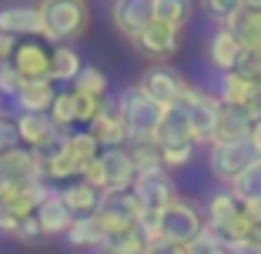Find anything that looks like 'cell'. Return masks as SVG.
<instances>
[{"label": "cell", "instance_id": "45", "mask_svg": "<svg viewBox=\"0 0 261 254\" xmlns=\"http://www.w3.org/2000/svg\"><path fill=\"white\" fill-rule=\"evenodd\" d=\"M245 110H248V114L254 117V121H261V87L254 91V97H251V100L245 104Z\"/></svg>", "mask_w": 261, "mask_h": 254}, {"label": "cell", "instance_id": "19", "mask_svg": "<svg viewBox=\"0 0 261 254\" xmlns=\"http://www.w3.org/2000/svg\"><path fill=\"white\" fill-rule=\"evenodd\" d=\"M10 64L23 74V80H44L50 77V47L40 40H17Z\"/></svg>", "mask_w": 261, "mask_h": 254}, {"label": "cell", "instance_id": "6", "mask_svg": "<svg viewBox=\"0 0 261 254\" xmlns=\"http://www.w3.org/2000/svg\"><path fill=\"white\" fill-rule=\"evenodd\" d=\"M204 228H207L204 208H198V204H191V201H185V197L171 201L168 208L158 211V238L171 241V244L188 247Z\"/></svg>", "mask_w": 261, "mask_h": 254}, {"label": "cell", "instance_id": "49", "mask_svg": "<svg viewBox=\"0 0 261 254\" xmlns=\"http://www.w3.org/2000/svg\"><path fill=\"white\" fill-rule=\"evenodd\" d=\"M104 254H127V251H104Z\"/></svg>", "mask_w": 261, "mask_h": 254}, {"label": "cell", "instance_id": "10", "mask_svg": "<svg viewBox=\"0 0 261 254\" xmlns=\"http://www.w3.org/2000/svg\"><path fill=\"white\" fill-rule=\"evenodd\" d=\"M130 47H134L141 57H147L151 64L171 61V57L181 50V27H174V23H164V20H158V17H154L144 31L130 40Z\"/></svg>", "mask_w": 261, "mask_h": 254}, {"label": "cell", "instance_id": "43", "mask_svg": "<svg viewBox=\"0 0 261 254\" xmlns=\"http://www.w3.org/2000/svg\"><path fill=\"white\" fill-rule=\"evenodd\" d=\"M144 254H188L185 244H171V241H151L144 247Z\"/></svg>", "mask_w": 261, "mask_h": 254}, {"label": "cell", "instance_id": "24", "mask_svg": "<svg viewBox=\"0 0 261 254\" xmlns=\"http://www.w3.org/2000/svg\"><path fill=\"white\" fill-rule=\"evenodd\" d=\"M61 187V197L67 201V208L74 211L77 217H87V214H97L100 201H104V191L94 184H87L84 177H74L67 184H57Z\"/></svg>", "mask_w": 261, "mask_h": 254}, {"label": "cell", "instance_id": "41", "mask_svg": "<svg viewBox=\"0 0 261 254\" xmlns=\"http://www.w3.org/2000/svg\"><path fill=\"white\" fill-rule=\"evenodd\" d=\"M238 70H241V74H248V77H254V80H261V50H245Z\"/></svg>", "mask_w": 261, "mask_h": 254}, {"label": "cell", "instance_id": "23", "mask_svg": "<svg viewBox=\"0 0 261 254\" xmlns=\"http://www.w3.org/2000/svg\"><path fill=\"white\" fill-rule=\"evenodd\" d=\"M64 241H67L70 247H81V251H97L104 254L108 251V234H104V228H100L97 214H87V217H74V224H70V231L64 234Z\"/></svg>", "mask_w": 261, "mask_h": 254}, {"label": "cell", "instance_id": "8", "mask_svg": "<svg viewBox=\"0 0 261 254\" xmlns=\"http://www.w3.org/2000/svg\"><path fill=\"white\" fill-rule=\"evenodd\" d=\"M144 211L147 208L141 204V197L134 191H111L100 201L97 221H100V228H104V234H108V241H114V238H121V234L134 231L141 224V217H144Z\"/></svg>", "mask_w": 261, "mask_h": 254}, {"label": "cell", "instance_id": "27", "mask_svg": "<svg viewBox=\"0 0 261 254\" xmlns=\"http://www.w3.org/2000/svg\"><path fill=\"white\" fill-rule=\"evenodd\" d=\"M224 27H231V34L241 40L245 50H261V10L258 7H245L231 17Z\"/></svg>", "mask_w": 261, "mask_h": 254}, {"label": "cell", "instance_id": "48", "mask_svg": "<svg viewBox=\"0 0 261 254\" xmlns=\"http://www.w3.org/2000/svg\"><path fill=\"white\" fill-rule=\"evenodd\" d=\"M245 7H258L261 10V0H245Z\"/></svg>", "mask_w": 261, "mask_h": 254}, {"label": "cell", "instance_id": "21", "mask_svg": "<svg viewBox=\"0 0 261 254\" xmlns=\"http://www.w3.org/2000/svg\"><path fill=\"white\" fill-rule=\"evenodd\" d=\"M215 87L211 91L221 97V104H234V107H245L248 100L254 97V91L261 87V80L248 77L241 70H228V74H215Z\"/></svg>", "mask_w": 261, "mask_h": 254}, {"label": "cell", "instance_id": "5", "mask_svg": "<svg viewBox=\"0 0 261 254\" xmlns=\"http://www.w3.org/2000/svg\"><path fill=\"white\" fill-rule=\"evenodd\" d=\"M258 147H254L251 137L245 140H215V144H207V174L215 177L218 184L231 187L258 161Z\"/></svg>", "mask_w": 261, "mask_h": 254}, {"label": "cell", "instance_id": "33", "mask_svg": "<svg viewBox=\"0 0 261 254\" xmlns=\"http://www.w3.org/2000/svg\"><path fill=\"white\" fill-rule=\"evenodd\" d=\"M198 7L218 27V23H228L238 10H245V0H198Z\"/></svg>", "mask_w": 261, "mask_h": 254}, {"label": "cell", "instance_id": "20", "mask_svg": "<svg viewBox=\"0 0 261 254\" xmlns=\"http://www.w3.org/2000/svg\"><path fill=\"white\" fill-rule=\"evenodd\" d=\"M54 97H57V80H50V77L23 80V87L14 97V107H17V114H47Z\"/></svg>", "mask_w": 261, "mask_h": 254}, {"label": "cell", "instance_id": "38", "mask_svg": "<svg viewBox=\"0 0 261 254\" xmlns=\"http://www.w3.org/2000/svg\"><path fill=\"white\" fill-rule=\"evenodd\" d=\"M20 87H23V74H20V70H17L10 61H7V64H0V94L14 100Z\"/></svg>", "mask_w": 261, "mask_h": 254}, {"label": "cell", "instance_id": "12", "mask_svg": "<svg viewBox=\"0 0 261 254\" xmlns=\"http://www.w3.org/2000/svg\"><path fill=\"white\" fill-rule=\"evenodd\" d=\"M17 131H20V144L37 154H50L67 137V131L57 127L50 114H17Z\"/></svg>", "mask_w": 261, "mask_h": 254}, {"label": "cell", "instance_id": "16", "mask_svg": "<svg viewBox=\"0 0 261 254\" xmlns=\"http://www.w3.org/2000/svg\"><path fill=\"white\" fill-rule=\"evenodd\" d=\"M0 31L10 37H40L44 40V17L37 4H7L0 7Z\"/></svg>", "mask_w": 261, "mask_h": 254}, {"label": "cell", "instance_id": "50", "mask_svg": "<svg viewBox=\"0 0 261 254\" xmlns=\"http://www.w3.org/2000/svg\"><path fill=\"white\" fill-rule=\"evenodd\" d=\"M0 114H4V110H0Z\"/></svg>", "mask_w": 261, "mask_h": 254}, {"label": "cell", "instance_id": "42", "mask_svg": "<svg viewBox=\"0 0 261 254\" xmlns=\"http://www.w3.org/2000/svg\"><path fill=\"white\" fill-rule=\"evenodd\" d=\"M20 221H23V217H17L14 211H7L4 204H0V234H4V238H17Z\"/></svg>", "mask_w": 261, "mask_h": 254}, {"label": "cell", "instance_id": "36", "mask_svg": "<svg viewBox=\"0 0 261 254\" xmlns=\"http://www.w3.org/2000/svg\"><path fill=\"white\" fill-rule=\"evenodd\" d=\"M201 144H177V147H161V157H164V167L168 171H185L188 164L194 161V151Z\"/></svg>", "mask_w": 261, "mask_h": 254}, {"label": "cell", "instance_id": "17", "mask_svg": "<svg viewBox=\"0 0 261 254\" xmlns=\"http://www.w3.org/2000/svg\"><path fill=\"white\" fill-rule=\"evenodd\" d=\"M74 211L67 208V201L61 197V187L50 184V191L44 194V201H40V208H37V221L40 228H44L47 238H64V234L70 231V224H74Z\"/></svg>", "mask_w": 261, "mask_h": 254}, {"label": "cell", "instance_id": "2", "mask_svg": "<svg viewBox=\"0 0 261 254\" xmlns=\"http://www.w3.org/2000/svg\"><path fill=\"white\" fill-rule=\"evenodd\" d=\"M44 17V40L50 44H74L91 27V4L87 0H37Z\"/></svg>", "mask_w": 261, "mask_h": 254}, {"label": "cell", "instance_id": "22", "mask_svg": "<svg viewBox=\"0 0 261 254\" xmlns=\"http://www.w3.org/2000/svg\"><path fill=\"white\" fill-rule=\"evenodd\" d=\"M154 144L158 147H177V144H198L194 140V131H191V121H188V110L185 107H168L164 121L158 124L154 131Z\"/></svg>", "mask_w": 261, "mask_h": 254}, {"label": "cell", "instance_id": "28", "mask_svg": "<svg viewBox=\"0 0 261 254\" xmlns=\"http://www.w3.org/2000/svg\"><path fill=\"white\" fill-rule=\"evenodd\" d=\"M238 208H241V197L231 191V187H224V184H218L215 191L204 197V217H207V224H211V228L224 224Z\"/></svg>", "mask_w": 261, "mask_h": 254}, {"label": "cell", "instance_id": "7", "mask_svg": "<svg viewBox=\"0 0 261 254\" xmlns=\"http://www.w3.org/2000/svg\"><path fill=\"white\" fill-rule=\"evenodd\" d=\"M177 107L188 110V121H191L194 140L201 147H207L211 140L218 137V117H221V97L215 91H207L204 84H188L185 97Z\"/></svg>", "mask_w": 261, "mask_h": 254}, {"label": "cell", "instance_id": "1", "mask_svg": "<svg viewBox=\"0 0 261 254\" xmlns=\"http://www.w3.org/2000/svg\"><path fill=\"white\" fill-rule=\"evenodd\" d=\"M104 151L100 140L91 134V127L84 131H67L61 147H54L50 154H44V171H47V181L50 184H67L74 177H81L91 161H97V154Z\"/></svg>", "mask_w": 261, "mask_h": 254}, {"label": "cell", "instance_id": "46", "mask_svg": "<svg viewBox=\"0 0 261 254\" xmlns=\"http://www.w3.org/2000/svg\"><path fill=\"white\" fill-rule=\"evenodd\" d=\"M248 244H251V254H261V224H254L251 238H248Z\"/></svg>", "mask_w": 261, "mask_h": 254}, {"label": "cell", "instance_id": "30", "mask_svg": "<svg viewBox=\"0 0 261 254\" xmlns=\"http://www.w3.org/2000/svg\"><path fill=\"white\" fill-rule=\"evenodd\" d=\"M154 17L185 31L194 17V0H154Z\"/></svg>", "mask_w": 261, "mask_h": 254}, {"label": "cell", "instance_id": "34", "mask_svg": "<svg viewBox=\"0 0 261 254\" xmlns=\"http://www.w3.org/2000/svg\"><path fill=\"white\" fill-rule=\"evenodd\" d=\"M231 191L238 194L241 201H261V157L231 184Z\"/></svg>", "mask_w": 261, "mask_h": 254}, {"label": "cell", "instance_id": "3", "mask_svg": "<svg viewBox=\"0 0 261 254\" xmlns=\"http://www.w3.org/2000/svg\"><path fill=\"white\" fill-rule=\"evenodd\" d=\"M117 107H121L124 121H127L130 140H154L158 124H161L164 114H168V107H164L161 100H154L141 84H130L124 94H117Z\"/></svg>", "mask_w": 261, "mask_h": 254}, {"label": "cell", "instance_id": "18", "mask_svg": "<svg viewBox=\"0 0 261 254\" xmlns=\"http://www.w3.org/2000/svg\"><path fill=\"white\" fill-rule=\"evenodd\" d=\"M91 134L100 140V147H124L130 140V131H127V121H124L117 100H104L100 114L91 121Z\"/></svg>", "mask_w": 261, "mask_h": 254}, {"label": "cell", "instance_id": "31", "mask_svg": "<svg viewBox=\"0 0 261 254\" xmlns=\"http://www.w3.org/2000/svg\"><path fill=\"white\" fill-rule=\"evenodd\" d=\"M50 121L57 124V127H64V131H70V127H77V94H74V87L70 91H57V97H54V104H50Z\"/></svg>", "mask_w": 261, "mask_h": 254}, {"label": "cell", "instance_id": "47", "mask_svg": "<svg viewBox=\"0 0 261 254\" xmlns=\"http://www.w3.org/2000/svg\"><path fill=\"white\" fill-rule=\"evenodd\" d=\"M251 140H254V147H258V154H261V121H254V131H251Z\"/></svg>", "mask_w": 261, "mask_h": 254}, {"label": "cell", "instance_id": "26", "mask_svg": "<svg viewBox=\"0 0 261 254\" xmlns=\"http://www.w3.org/2000/svg\"><path fill=\"white\" fill-rule=\"evenodd\" d=\"M81 70H84V57L77 54L74 44H54L50 47V80L74 84Z\"/></svg>", "mask_w": 261, "mask_h": 254}, {"label": "cell", "instance_id": "44", "mask_svg": "<svg viewBox=\"0 0 261 254\" xmlns=\"http://www.w3.org/2000/svg\"><path fill=\"white\" fill-rule=\"evenodd\" d=\"M14 47H17V37H10V34L0 31V64H7L10 57H14Z\"/></svg>", "mask_w": 261, "mask_h": 254}, {"label": "cell", "instance_id": "4", "mask_svg": "<svg viewBox=\"0 0 261 254\" xmlns=\"http://www.w3.org/2000/svg\"><path fill=\"white\" fill-rule=\"evenodd\" d=\"M87 184L100 187L104 194L111 191H130L134 181H138V167H134V157H130L127 144L124 147H104L97 154V161H91V167L81 174Z\"/></svg>", "mask_w": 261, "mask_h": 254}, {"label": "cell", "instance_id": "32", "mask_svg": "<svg viewBox=\"0 0 261 254\" xmlns=\"http://www.w3.org/2000/svg\"><path fill=\"white\" fill-rule=\"evenodd\" d=\"M74 91H84V94H97V97H108V87H111V80H108V74L100 67H91V64H84V70L77 74V80L74 84Z\"/></svg>", "mask_w": 261, "mask_h": 254}, {"label": "cell", "instance_id": "25", "mask_svg": "<svg viewBox=\"0 0 261 254\" xmlns=\"http://www.w3.org/2000/svg\"><path fill=\"white\" fill-rule=\"evenodd\" d=\"M254 131V117L245 107L234 104H221V117H218V137L215 140H245ZM211 140V144H215Z\"/></svg>", "mask_w": 261, "mask_h": 254}, {"label": "cell", "instance_id": "37", "mask_svg": "<svg viewBox=\"0 0 261 254\" xmlns=\"http://www.w3.org/2000/svg\"><path fill=\"white\" fill-rule=\"evenodd\" d=\"M74 94H77V121L84 124V127H91V121L100 114V107H104V100H108V97L84 94V91H74Z\"/></svg>", "mask_w": 261, "mask_h": 254}, {"label": "cell", "instance_id": "9", "mask_svg": "<svg viewBox=\"0 0 261 254\" xmlns=\"http://www.w3.org/2000/svg\"><path fill=\"white\" fill-rule=\"evenodd\" d=\"M44 154L31 147H10L0 154V187H20V184H44Z\"/></svg>", "mask_w": 261, "mask_h": 254}, {"label": "cell", "instance_id": "11", "mask_svg": "<svg viewBox=\"0 0 261 254\" xmlns=\"http://www.w3.org/2000/svg\"><path fill=\"white\" fill-rule=\"evenodd\" d=\"M138 84L144 87L154 100H161L164 107H174V104H181V97H185V91H188L191 80H188L181 70H174L168 61H161V64L144 67V74H141Z\"/></svg>", "mask_w": 261, "mask_h": 254}, {"label": "cell", "instance_id": "40", "mask_svg": "<svg viewBox=\"0 0 261 254\" xmlns=\"http://www.w3.org/2000/svg\"><path fill=\"white\" fill-rule=\"evenodd\" d=\"M20 144V131H17V117L0 114V154Z\"/></svg>", "mask_w": 261, "mask_h": 254}, {"label": "cell", "instance_id": "15", "mask_svg": "<svg viewBox=\"0 0 261 254\" xmlns=\"http://www.w3.org/2000/svg\"><path fill=\"white\" fill-rule=\"evenodd\" d=\"M130 191L141 197V204H144L147 211H161V208H168L171 201L181 197V194H177L174 177H171V171H158V174H138V181H134V187H130Z\"/></svg>", "mask_w": 261, "mask_h": 254}, {"label": "cell", "instance_id": "39", "mask_svg": "<svg viewBox=\"0 0 261 254\" xmlns=\"http://www.w3.org/2000/svg\"><path fill=\"white\" fill-rule=\"evenodd\" d=\"M14 241H20V244H40V241H47V234H44V228H40L37 214H27V217H23V221H20V231H17Z\"/></svg>", "mask_w": 261, "mask_h": 254}, {"label": "cell", "instance_id": "35", "mask_svg": "<svg viewBox=\"0 0 261 254\" xmlns=\"http://www.w3.org/2000/svg\"><path fill=\"white\" fill-rule=\"evenodd\" d=\"M188 254H231V251H228L224 238L215 231V228H204V231L188 244Z\"/></svg>", "mask_w": 261, "mask_h": 254}, {"label": "cell", "instance_id": "14", "mask_svg": "<svg viewBox=\"0 0 261 254\" xmlns=\"http://www.w3.org/2000/svg\"><path fill=\"white\" fill-rule=\"evenodd\" d=\"M151 20H154V0H114L111 4V23L127 40H134Z\"/></svg>", "mask_w": 261, "mask_h": 254}, {"label": "cell", "instance_id": "29", "mask_svg": "<svg viewBox=\"0 0 261 254\" xmlns=\"http://www.w3.org/2000/svg\"><path fill=\"white\" fill-rule=\"evenodd\" d=\"M127 151H130V157H134L138 174H158V171H168V167H164V157H161V147L154 144V140H130Z\"/></svg>", "mask_w": 261, "mask_h": 254}, {"label": "cell", "instance_id": "13", "mask_svg": "<svg viewBox=\"0 0 261 254\" xmlns=\"http://www.w3.org/2000/svg\"><path fill=\"white\" fill-rule=\"evenodd\" d=\"M204 57H207V67L215 70V74H228V70H238L241 57H245V47L231 34V27L218 23L204 44Z\"/></svg>", "mask_w": 261, "mask_h": 254}]
</instances>
